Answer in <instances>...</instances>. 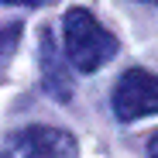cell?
<instances>
[{
	"label": "cell",
	"instance_id": "cell-1",
	"mask_svg": "<svg viewBox=\"0 0 158 158\" xmlns=\"http://www.w3.org/2000/svg\"><path fill=\"white\" fill-rule=\"evenodd\" d=\"M62 52L76 72H96L117 55V38L86 7H72L62 17Z\"/></svg>",
	"mask_w": 158,
	"mask_h": 158
},
{
	"label": "cell",
	"instance_id": "cell-2",
	"mask_svg": "<svg viewBox=\"0 0 158 158\" xmlns=\"http://www.w3.org/2000/svg\"><path fill=\"white\" fill-rule=\"evenodd\" d=\"M110 107H114L117 120H124V124L148 117V114H158V76L144 72V69H127L114 86Z\"/></svg>",
	"mask_w": 158,
	"mask_h": 158
},
{
	"label": "cell",
	"instance_id": "cell-3",
	"mask_svg": "<svg viewBox=\"0 0 158 158\" xmlns=\"http://www.w3.org/2000/svg\"><path fill=\"white\" fill-rule=\"evenodd\" d=\"M0 158H76V138L59 127H24L4 144Z\"/></svg>",
	"mask_w": 158,
	"mask_h": 158
},
{
	"label": "cell",
	"instance_id": "cell-4",
	"mask_svg": "<svg viewBox=\"0 0 158 158\" xmlns=\"http://www.w3.org/2000/svg\"><path fill=\"white\" fill-rule=\"evenodd\" d=\"M41 76H45V86L55 100L72 96V79L65 72V52H59L52 31H41Z\"/></svg>",
	"mask_w": 158,
	"mask_h": 158
},
{
	"label": "cell",
	"instance_id": "cell-5",
	"mask_svg": "<svg viewBox=\"0 0 158 158\" xmlns=\"http://www.w3.org/2000/svg\"><path fill=\"white\" fill-rule=\"evenodd\" d=\"M14 41H17V28H4L0 31V62L14 52Z\"/></svg>",
	"mask_w": 158,
	"mask_h": 158
},
{
	"label": "cell",
	"instance_id": "cell-6",
	"mask_svg": "<svg viewBox=\"0 0 158 158\" xmlns=\"http://www.w3.org/2000/svg\"><path fill=\"white\" fill-rule=\"evenodd\" d=\"M0 4H10V7H38L41 0H0Z\"/></svg>",
	"mask_w": 158,
	"mask_h": 158
},
{
	"label": "cell",
	"instance_id": "cell-7",
	"mask_svg": "<svg viewBox=\"0 0 158 158\" xmlns=\"http://www.w3.org/2000/svg\"><path fill=\"white\" fill-rule=\"evenodd\" d=\"M148 158H158V134H151L148 141Z\"/></svg>",
	"mask_w": 158,
	"mask_h": 158
},
{
	"label": "cell",
	"instance_id": "cell-8",
	"mask_svg": "<svg viewBox=\"0 0 158 158\" xmlns=\"http://www.w3.org/2000/svg\"><path fill=\"white\" fill-rule=\"evenodd\" d=\"M144 4H155V7H158V0H144Z\"/></svg>",
	"mask_w": 158,
	"mask_h": 158
}]
</instances>
